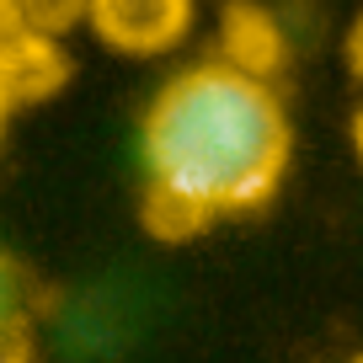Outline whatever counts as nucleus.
Returning a JSON list of instances; mask_svg holds the SVG:
<instances>
[{"mask_svg":"<svg viewBox=\"0 0 363 363\" xmlns=\"http://www.w3.org/2000/svg\"><path fill=\"white\" fill-rule=\"evenodd\" d=\"M294 155L278 91L240 59H203L160 80L139 118L145 198L160 230H203L262 208Z\"/></svg>","mask_w":363,"mask_h":363,"instance_id":"f257e3e1","label":"nucleus"},{"mask_svg":"<svg viewBox=\"0 0 363 363\" xmlns=\"http://www.w3.org/2000/svg\"><path fill=\"white\" fill-rule=\"evenodd\" d=\"M86 16L118 54H160L193 27V0H86Z\"/></svg>","mask_w":363,"mask_h":363,"instance_id":"f03ea898","label":"nucleus"},{"mask_svg":"<svg viewBox=\"0 0 363 363\" xmlns=\"http://www.w3.org/2000/svg\"><path fill=\"white\" fill-rule=\"evenodd\" d=\"M11 107H16V75H11V65L0 59V139H6V118H11Z\"/></svg>","mask_w":363,"mask_h":363,"instance_id":"7ed1b4c3","label":"nucleus"},{"mask_svg":"<svg viewBox=\"0 0 363 363\" xmlns=\"http://www.w3.org/2000/svg\"><path fill=\"white\" fill-rule=\"evenodd\" d=\"M347 65H352V75L363 80V16L347 27Z\"/></svg>","mask_w":363,"mask_h":363,"instance_id":"20e7f679","label":"nucleus"},{"mask_svg":"<svg viewBox=\"0 0 363 363\" xmlns=\"http://www.w3.org/2000/svg\"><path fill=\"white\" fill-rule=\"evenodd\" d=\"M0 363H27V358H22V352H16L11 342H6V337H0Z\"/></svg>","mask_w":363,"mask_h":363,"instance_id":"39448f33","label":"nucleus"},{"mask_svg":"<svg viewBox=\"0 0 363 363\" xmlns=\"http://www.w3.org/2000/svg\"><path fill=\"white\" fill-rule=\"evenodd\" d=\"M0 331H6V262H0Z\"/></svg>","mask_w":363,"mask_h":363,"instance_id":"423d86ee","label":"nucleus"},{"mask_svg":"<svg viewBox=\"0 0 363 363\" xmlns=\"http://www.w3.org/2000/svg\"><path fill=\"white\" fill-rule=\"evenodd\" d=\"M352 139H358V155H363V113H358V123H352Z\"/></svg>","mask_w":363,"mask_h":363,"instance_id":"0eeeda50","label":"nucleus"}]
</instances>
